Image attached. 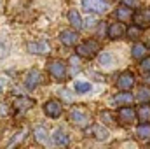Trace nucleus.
Segmentation results:
<instances>
[{
	"label": "nucleus",
	"mask_w": 150,
	"mask_h": 149,
	"mask_svg": "<svg viewBox=\"0 0 150 149\" xmlns=\"http://www.w3.org/2000/svg\"><path fill=\"white\" fill-rule=\"evenodd\" d=\"M59 40H61V44L63 46H75L77 44V40H79V35H77V32L75 30H63L61 34H59Z\"/></svg>",
	"instance_id": "2eb2a0df"
},
{
	"label": "nucleus",
	"mask_w": 150,
	"mask_h": 149,
	"mask_svg": "<svg viewBox=\"0 0 150 149\" xmlns=\"http://www.w3.org/2000/svg\"><path fill=\"white\" fill-rule=\"evenodd\" d=\"M47 70L56 81H65L67 79V63L61 60H51L47 63Z\"/></svg>",
	"instance_id": "f03ea898"
},
{
	"label": "nucleus",
	"mask_w": 150,
	"mask_h": 149,
	"mask_svg": "<svg viewBox=\"0 0 150 149\" xmlns=\"http://www.w3.org/2000/svg\"><path fill=\"white\" fill-rule=\"evenodd\" d=\"M33 137H35V140H37L38 144H42V146L49 144V135H47V130L44 126H37L33 130Z\"/></svg>",
	"instance_id": "6ab92c4d"
},
{
	"label": "nucleus",
	"mask_w": 150,
	"mask_h": 149,
	"mask_svg": "<svg viewBox=\"0 0 150 149\" xmlns=\"http://www.w3.org/2000/svg\"><path fill=\"white\" fill-rule=\"evenodd\" d=\"M117 117H119V123L120 125H133L136 121V111L127 105V107H120L117 111Z\"/></svg>",
	"instance_id": "39448f33"
},
{
	"label": "nucleus",
	"mask_w": 150,
	"mask_h": 149,
	"mask_svg": "<svg viewBox=\"0 0 150 149\" xmlns=\"http://www.w3.org/2000/svg\"><path fill=\"white\" fill-rule=\"evenodd\" d=\"M42 74L38 72V70H30L28 74H26V77H25V86L28 88V90H35L38 84L42 82Z\"/></svg>",
	"instance_id": "9b49d317"
},
{
	"label": "nucleus",
	"mask_w": 150,
	"mask_h": 149,
	"mask_svg": "<svg viewBox=\"0 0 150 149\" xmlns=\"http://www.w3.org/2000/svg\"><path fill=\"white\" fill-rule=\"evenodd\" d=\"M140 69H142L145 74H150V56H147V58H143V60H142Z\"/></svg>",
	"instance_id": "bb28decb"
},
{
	"label": "nucleus",
	"mask_w": 150,
	"mask_h": 149,
	"mask_svg": "<svg viewBox=\"0 0 150 149\" xmlns=\"http://www.w3.org/2000/svg\"><path fill=\"white\" fill-rule=\"evenodd\" d=\"M61 95H63V97H65L68 102H72V98H74V97L70 95V91H68V90H63V91H61Z\"/></svg>",
	"instance_id": "c756f323"
},
{
	"label": "nucleus",
	"mask_w": 150,
	"mask_h": 149,
	"mask_svg": "<svg viewBox=\"0 0 150 149\" xmlns=\"http://www.w3.org/2000/svg\"><path fill=\"white\" fill-rule=\"evenodd\" d=\"M131 56L134 58V60H143V58H147L149 56V46L147 44H143V42H136L133 47H131Z\"/></svg>",
	"instance_id": "f8f14e48"
},
{
	"label": "nucleus",
	"mask_w": 150,
	"mask_h": 149,
	"mask_svg": "<svg viewBox=\"0 0 150 149\" xmlns=\"http://www.w3.org/2000/svg\"><path fill=\"white\" fill-rule=\"evenodd\" d=\"M136 119L142 123H150V104H142L136 109Z\"/></svg>",
	"instance_id": "dca6fc26"
},
{
	"label": "nucleus",
	"mask_w": 150,
	"mask_h": 149,
	"mask_svg": "<svg viewBox=\"0 0 150 149\" xmlns=\"http://www.w3.org/2000/svg\"><path fill=\"white\" fill-rule=\"evenodd\" d=\"M44 112H45V116H49V117H59L61 112H63V105H61L59 100L51 98V100H47V102L44 104Z\"/></svg>",
	"instance_id": "423d86ee"
},
{
	"label": "nucleus",
	"mask_w": 150,
	"mask_h": 149,
	"mask_svg": "<svg viewBox=\"0 0 150 149\" xmlns=\"http://www.w3.org/2000/svg\"><path fill=\"white\" fill-rule=\"evenodd\" d=\"M52 142H54L58 148H67V146L70 144V137L67 135L65 130L56 128V130H54V135H52Z\"/></svg>",
	"instance_id": "4468645a"
},
{
	"label": "nucleus",
	"mask_w": 150,
	"mask_h": 149,
	"mask_svg": "<svg viewBox=\"0 0 150 149\" xmlns=\"http://www.w3.org/2000/svg\"><path fill=\"white\" fill-rule=\"evenodd\" d=\"M136 137L140 140H145L149 142L150 140V123H140L136 126Z\"/></svg>",
	"instance_id": "f3484780"
},
{
	"label": "nucleus",
	"mask_w": 150,
	"mask_h": 149,
	"mask_svg": "<svg viewBox=\"0 0 150 149\" xmlns=\"http://www.w3.org/2000/svg\"><path fill=\"white\" fill-rule=\"evenodd\" d=\"M9 54V44L5 40H0V58H5Z\"/></svg>",
	"instance_id": "cd10ccee"
},
{
	"label": "nucleus",
	"mask_w": 150,
	"mask_h": 149,
	"mask_svg": "<svg viewBox=\"0 0 150 149\" xmlns=\"http://www.w3.org/2000/svg\"><path fill=\"white\" fill-rule=\"evenodd\" d=\"M68 21H70V25L75 28V32L77 30H82V18H80V14L75 11V9H72V11H68Z\"/></svg>",
	"instance_id": "aec40b11"
},
{
	"label": "nucleus",
	"mask_w": 150,
	"mask_h": 149,
	"mask_svg": "<svg viewBox=\"0 0 150 149\" xmlns=\"http://www.w3.org/2000/svg\"><path fill=\"white\" fill-rule=\"evenodd\" d=\"M136 98L142 102V104H149L150 102V88L149 86H142L136 93Z\"/></svg>",
	"instance_id": "4be33fe9"
},
{
	"label": "nucleus",
	"mask_w": 150,
	"mask_h": 149,
	"mask_svg": "<svg viewBox=\"0 0 150 149\" xmlns=\"http://www.w3.org/2000/svg\"><path fill=\"white\" fill-rule=\"evenodd\" d=\"M112 63H113L112 53H108V51H103V53L100 54V65H103V67H108V65H112Z\"/></svg>",
	"instance_id": "b1692460"
},
{
	"label": "nucleus",
	"mask_w": 150,
	"mask_h": 149,
	"mask_svg": "<svg viewBox=\"0 0 150 149\" xmlns=\"http://www.w3.org/2000/svg\"><path fill=\"white\" fill-rule=\"evenodd\" d=\"M147 21H149V25H150V9H149V12H147Z\"/></svg>",
	"instance_id": "2f4dec72"
},
{
	"label": "nucleus",
	"mask_w": 150,
	"mask_h": 149,
	"mask_svg": "<svg viewBox=\"0 0 150 149\" xmlns=\"http://www.w3.org/2000/svg\"><path fill=\"white\" fill-rule=\"evenodd\" d=\"M122 4H124L126 7H129L131 11H133V9H138V7H140V2H138V0H122Z\"/></svg>",
	"instance_id": "c85d7f7f"
},
{
	"label": "nucleus",
	"mask_w": 150,
	"mask_h": 149,
	"mask_svg": "<svg viewBox=\"0 0 150 149\" xmlns=\"http://www.w3.org/2000/svg\"><path fill=\"white\" fill-rule=\"evenodd\" d=\"M127 35H129V39H138L142 37V28L140 27H136V25H133L131 28H127V32H126Z\"/></svg>",
	"instance_id": "393cba45"
},
{
	"label": "nucleus",
	"mask_w": 150,
	"mask_h": 149,
	"mask_svg": "<svg viewBox=\"0 0 150 149\" xmlns=\"http://www.w3.org/2000/svg\"><path fill=\"white\" fill-rule=\"evenodd\" d=\"M126 32H127V28H126V25L124 23H120V21H117V23H110V27H108V30H107V35L108 39H120L126 35Z\"/></svg>",
	"instance_id": "1a4fd4ad"
},
{
	"label": "nucleus",
	"mask_w": 150,
	"mask_h": 149,
	"mask_svg": "<svg viewBox=\"0 0 150 149\" xmlns=\"http://www.w3.org/2000/svg\"><path fill=\"white\" fill-rule=\"evenodd\" d=\"M87 133H89L91 137L98 139V140H108V130H107L103 125H93V126H89Z\"/></svg>",
	"instance_id": "ddd939ff"
},
{
	"label": "nucleus",
	"mask_w": 150,
	"mask_h": 149,
	"mask_svg": "<svg viewBox=\"0 0 150 149\" xmlns=\"http://www.w3.org/2000/svg\"><path fill=\"white\" fill-rule=\"evenodd\" d=\"M100 51V44L98 40L91 39V40H84L82 44L77 46V54L82 56V58H94Z\"/></svg>",
	"instance_id": "f257e3e1"
},
{
	"label": "nucleus",
	"mask_w": 150,
	"mask_h": 149,
	"mask_svg": "<svg viewBox=\"0 0 150 149\" xmlns=\"http://www.w3.org/2000/svg\"><path fill=\"white\" fill-rule=\"evenodd\" d=\"M82 7L86 12H94V14H103L110 9L107 0H82Z\"/></svg>",
	"instance_id": "7ed1b4c3"
},
{
	"label": "nucleus",
	"mask_w": 150,
	"mask_h": 149,
	"mask_svg": "<svg viewBox=\"0 0 150 149\" xmlns=\"http://www.w3.org/2000/svg\"><path fill=\"white\" fill-rule=\"evenodd\" d=\"M0 114H7V105H5L4 102L0 104Z\"/></svg>",
	"instance_id": "7c9ffc66"
},
{
	"label": "nucleus",
	"mask_w": 150,
	"mask_h": 149,
	"mask_svg": "<svg viewBox=\"0 0 150 149\" xmlns=\"http://www.w3.org/2000/svg\"><path fill=\"white\" fill-rule=\"evenodd\" d=\"M2 90H4V82L0 81V93H2Z\"/></svg>",
	"instance_id": "473e14b6"
},
{
	"label": "nucleus",
	"mask_w": 150,
	"mask_h": 149,
	"mask_svg": "<svg viewBox=\"0 0 150 149\" xmlns=\"http://www.w3.org/2000/svg\"><path fill=\"white\" fill-rule=\"evenodd\" d=\"M101 121H103L105 125H113V123H115V117H113L108 111H105V112H101Z\"/></svg>",
	"instance_id": "a878e982"
},
{
	"label": "nucleus",
	"mask_w": 150,
	"mask_h": 149,
	"mask_svg": "<svg viewBox=\"0 0 150 149\" xmlns=\"http://www.w3.org/2000/svg\"><path fill=\"white\" fill-rule=\"evenodd\" d=\"M115 16H117V19H119L120 23H126V21H131L133 11H131L129 7H126V5H120V7L115 11Z\"/></svg>",
	"instance_id": "a211bd4d"
},
{
	"label": "nucleus",
	"mask_w": 150,
	"mask_h": 149,
	"mask_svg": "<svg viewBox=\"0 0 150 149\" xmlns=\"http://www.w3.org/2000/svg\"><path fill=\"white\" fill-rule=\"evenodd\" d=\"M68 119L72 121V125H75L77 128H87V126L91 125L89 116L82 111V109H79V107H75V109H72V111H70V114H68Z\"/></svg>",
	"instance_id": "20e7f679"
},
{
	"label": "nucleus",
	"mask_w": 150,
	"mask_h": 149,
	"mask_svg": "<svg viewBox=\"0 0 150 149\" xmlns=\"http://www.w3.org/2000/svg\"><path fill=\"white\" fill-rule=\"evenodd\" d=\"M134 86V75L131 72H122V74L117 77V88L122 90V91H129L131 88Z\"/></svg>",
	"instance_id": "0eeeda50"
},
{
	"label": "nucleus",
	"mask_w": 150,
	"mask_h": 149,
	"mask_svg": "<svg viewBox=\"0 0 150 149\" xmlns=\"http://www.w3.org/2000/svg\"><path fill=\"white\" fill-rule=\"evenodd\" d=\"M74 90L77 93H89L91 90H93V86H91V82H84V81H77L74 86Z\"/></svg>",
	"instance_id": "5701e85b"
},
{
	"label": "nucleus",
	"mask_w": 150,
	"mask_h": 149,
	"mask_svg": "<svg viewBox=\"0 0 150 149\" xmlns=\"http://www.w3.org/2000/svg\"><path fill=\"white\" fill-rule=\"evenodd\" d=\"M33 104H35V100H33V98L19 97V98H18V102H16V109H18L19 112H25V111H28L30 107H33Z\"/></svg>",
	"instance_id": "412c9836"
},
{
	"label": "nucleus",
	"mask_w": 150,
	"mask_h": 149,
	"mask_svg": "<svg viewBox=\"0 0 150 149\" xmlns=\"http://www.w3.org/2000/svg\"><path fill=\"white\" fill-rule=\"evenodd\" d=\"M133 95L131 93H127V91H120V93H117V95H113L112 100H110V104L112 105H117V107H127V105H131L133 104Z\"/></svg>",
	"instance_id": "6e6552de"
},
{
	"label": "nucleus",
	"mask_w": 150,
	"mask_h": 149,
	"mask_svg": "<svg viewBox=\"0 0 150 149\" xmlns=\"http://www.w3.org/2000/svg\"><path fill=\"white\" fill-rule=\"evenodd\" d=\"M26 49L32 54H47L49 53V44L45 40H35V42H28Z\"/></svg>",
	"instance_id": "9d476101"
}]
</instances>
